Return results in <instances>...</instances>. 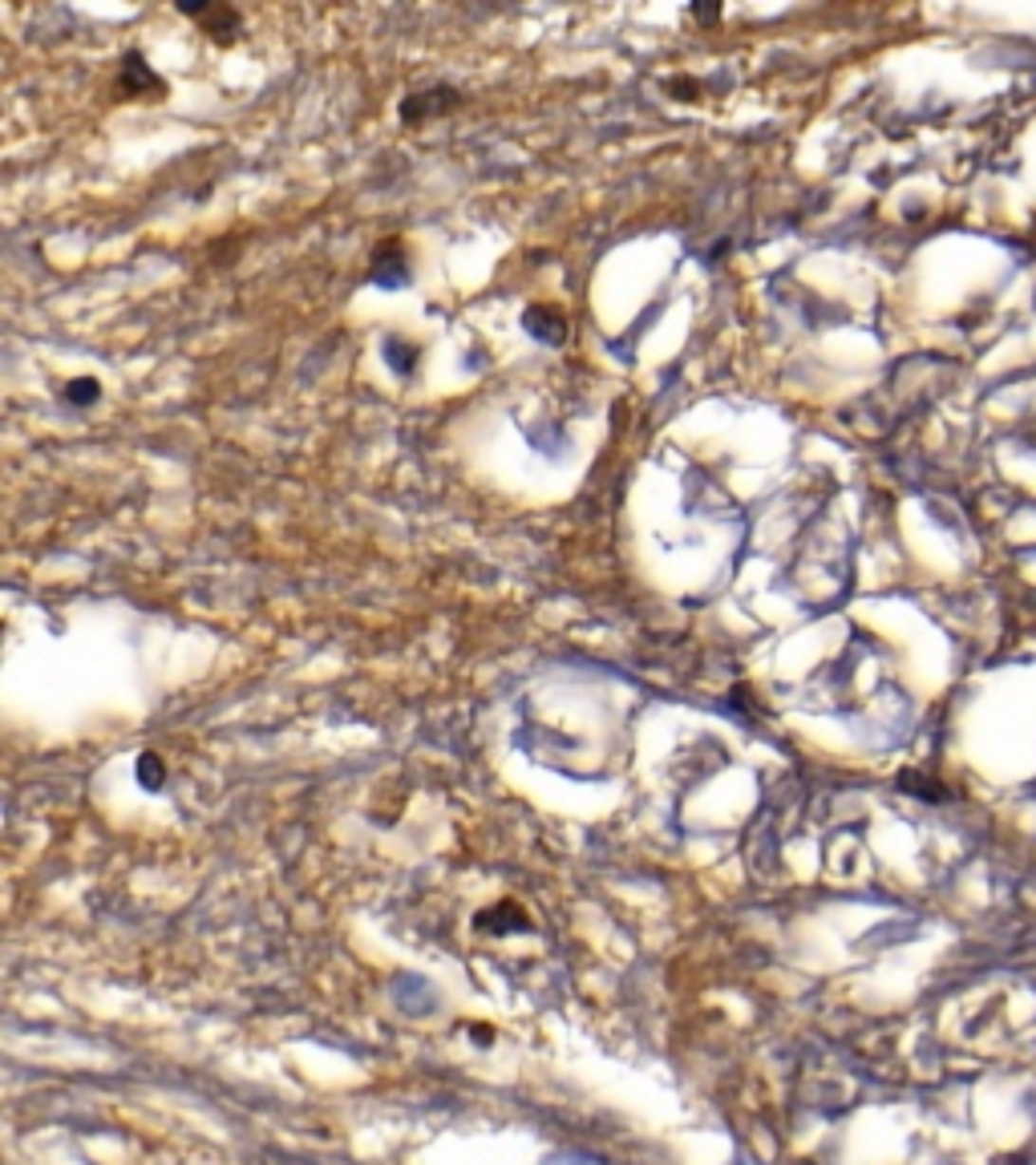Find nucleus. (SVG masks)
Wrapping results in <instances>:
<instances>
[{
  "mask_svg": "<svg viewBox=\"0 0 1036 1165\" xmlns=\"http://www.w3.org/2000/svg\"><path fill=\"white\" fill-rule=\"evenodd\" d=\"M118 94L134 98V101H158V98H166V82L146 65L142 53H126L121 57V69H118Z\"/></svg>",
  "mask_w": 1036,
  "mask_h": 1165,
  "instance_id": "obj_1",
  "label": "nucleus"
},
{
  "mask_svg": "<svg viewBox=\"0 0 1036 1165\" xmlns=\"http://www.w3.org/2000/svg\"><path fill=\"white\" fill-rule=\"evenodd\" d=\"M139 777H142V785H146V790H158V785H162L166 769L158 765V756H155V753H146L142 761H139Z\"/></svg>",
  "mask_w": 1036,
  "mask_h": 1165,
  "instance_id": "obj_9",
  "label": "nucleus"
},
{
  "mask_svg": "<svg viewBox=\"0 0 1036 1165\" xmlns=\"http://www.w3.org/2000/svg\"><path fill=\"white\" fill-rule=\"evenodd\" d=\"M689 12H693L700 25H717V21H721V5H693Z\"/></svg>",
  "mask_w": 1036,
  "mask_h": 1165,
  "instance_id": "obj_10",
  "label": "nucleus"
},
{
  "mask_svg": "<svg viewBox=\"0 0 1036 1165\" xmlns=\"http://www.w3.org/2000/svg\"><path fill=\"white\" fill-rule=\"evenodd\" d=\"M474 927L478 931H510V927H527V915L518 911L514 902H498V906H490V911H482V915H474Z\"/></svg>",
  "mask_w": 1036,
  "mask_h": 1165,
  "instance_id": "obj_6",
  "label": "nucleus"
},
{
  "mask_svg": "<svg viewBox=\"0 0 1036 1165\" xmlns=\"http://www.w3.org/2000/svg\"><path fill=\"white\" fill-rule=\"evenodd\" d=\"M373 283H380V287H405L409 283V264H405V255H401V244L393 239V244H380L377 251H373Z\"/></svg>",
  "mask_w": 1036,
  "mask_h": 1165,
  "instance_id": "obj_4",
  "label": "nucleus"
},
{
  "mask_svg": "<svg viewBox=\"0 0 1036 1165\" xmlns=\"http://www.w3.org/2000/svg\"><path fill=\"white\" fill-rule=\"evenodd\" d=\"M414 356H417V353H414V348H409L401 337H389V344H385V360H389V365L398 369L401 376H405L409 369H414Z\"/></svg>",
  "mask_w": 1036,
  "mask_h": 1165,
  "instance_id": "obj_8",
  "label": "nucleus"
},
{
  "mask_svg": "<svg viewBox=\"0 0 1036 1165\" xmlns=\"http://www.w3.org/2000/svg\"><path fill=\"white\" fill-rule=\"evenodd\" d=\"M523 328L535 337L539 344H563L567 337V320H563L559 308H546V304H530L523 312Z\"/></svg>",
  "mask_w": 1036,
  "mask_h": 1165,
  "instance_id": "obj_5",
  "label": "nucleus"
},
{
  "mask_svg": "<svg viewBox=\"0 0 1036 1165\" xmlns=\"http://www.w3.org/2000/svg\"><path fill=\"white\" fill-rule=\"evenodd\" d=\"M61 397H65L69 405H78V410H85V405L102 401V385L94 381V376H73V381L61 385Z\"/></svg>",
  "mask_w": 1036,
  "mask_h": 1165,
  "instance_id": "obj_7",
  "label": "nucleus"
},
{
  "mask_svg": "<svg viewBox=\"0 0 1036 1165\" xmlns=\"http://www.w3.org/2000/svg\"><path fill=\"white\" fill-rule=\"evenodd\" d=\"M178 12H182V17H191V21H199L203 33L211 41H219V45H231L239 37V25H243L239 12L227 9V5H178Z\"/></svg>",
  "mask_w": 1036,
  "mask_h": 1165,
  "instance_id": "obj_2",
  "label": "nucleus"
},
{
  "mask_svg": "<svg viewBox=\"0 0 1036 1165\" xmlns=\"http://www.w3.org/2000/svg\"><path fill=\"white\" fill-rule=\"evenodd\" d=\"M458 101H462V94H458V89H450V85L425 89V94H409V98L401 101V122H405V126L430 122V118H437V114L453 110V105H458Z\"/></svg>",
  "mask_w": 1036,
  "mask_h": 1165,
  "instance_id": "obj_3",
  "label": "nucleus"
}]
</instances>
